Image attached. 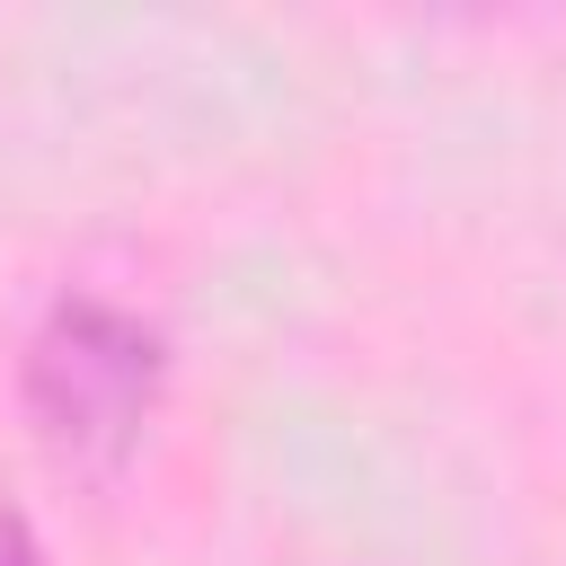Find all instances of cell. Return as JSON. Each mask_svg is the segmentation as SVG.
<instances>
[{"label": "cell", "mask_w": 566, "mask_h": 566, "mask_svg": "<svg viewBox=\"0 0 566 566\" xmlns=\"http://www.w3.org/2000/svg\"><path fill=\"white\" fill-rule=\"evenodd\" d=\"M159 389H168V345L115 292L80 283L27 336L18 398H27V424H35L44 460L71 469V478H115L133 460V442L150 433Z\"/></svg>", "instance_id": "6da1fadb"}, {"label": "cell", "mask_w": 566, "mask_h": 566, "mask_svg": "<svg viewBox=\"0 0 566 566\" xmlns=\"http://www.w3.org/2000/svg\"><path fill=\"white\" fill-rule=\"evenodd\" d=\"M0 566H44V557H35V531H27L9 504H0Z\"/></svg>", "instance_id": "7a4b0ae2"}]
</instances>
